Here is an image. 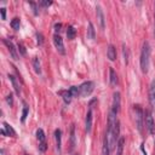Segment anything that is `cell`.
<instances>
[{"label": "cell", "instance_id": "obj_1", "mask_svg": "<svg viewBox=\"0 0 155 155\" xmlns=\"http://www.w3.org/2000/svg\"><path fill=\"white\" fill-rule=\"evenodd\" d=\"M139 63H140V70L142 73H148L149 70V63H150V45L148 41H144L143 42V46H142V51H140V59H139Z\"/></svg>", "mask_w": 155, "mask_h": 155}, {"label": "cell", "instance_id": "obj_7", "mask_svg": "<svg viewBox=\"0 0 155 155\" xmlns=\"http://www.w3.org/2000/svg\"><path fill=\"white\" fill-rule=\"evenodd\" d=\"M2 42L6 45V47H7L8 52H10V54H11V57H12L13 59H18V54H17V51H16V48H15L13 42H12L11 40H8V39H4Z\"/></svg>", "mask_w": 155, "mask_h": 155}, {"label": "cell", "instance_id": "obj_5", "mask_svg": "<svg viewBox=\"0 0 155 155\" xmlns=\"http://www.w3.org/2000/svg\"><path fill=\"white\" fill-rule=\"evenodd\" d=\"M120 105H121V97H120V92H115L113 94V104L110 108V111L117 114L120 111Z\"/></svg>", "mask_w": 155, "mask_h": 155}, {"label": "cell", "instance_id": "obj_32", "mask_svg": "<svg viewBox=\"0 0 155 155\" xmlns=\"http://www.w3.org/2000/svg\"><path fill=\"white\" fill-rule=\"evenodd\" d=\"M36 38H38V44L41 45V44H42V35L38 33V34H36Z\"/></svg>", "mask_w": 155, "mask_h": 155}, {"label": "cell", "instance_id": "obj_20", "mask_svg": "<svg viewBox=\"0 0 155 155\" xmlns=\"http://www.w3.org/2000/svg\"><path fill=\"white\" fill-rule=\"evenodd\" d=\"M75 36H76V30H75V28L74 27H68V29H67V38L69 39V40H73V39H75Z\"/></svg>", "mask_w": 155, "mask_h": 155}, {"label": "cell", "instance_id": "obj_11", "mask_svg": "<svg viewBox=\"0 0 155 155\" xmlns=\"http://www.w3.org/2000/svg\"><path fill=\"white\" fill-rule=\"evenodd\" d=\"M96 10H97L96 13H97V19H98V22H99V25H101L102 29H104V28H105V18H104V13H103L101 6H97Z\"/></svg>", "mask_w": 155, "mask_h": 155}, {"label": "cell", "instance_id": "obj_6", "mask_svg": "<svg viewBox=\"0 0 155 155\" xmlns=\"http://www.w3.org/2000/svg\"><path fill=\"white\" fill-rule=\"evenodd\" d=\"M53 44H54V47L57 48V51L61 53V54H65V50H64V44H63V39L58 35V34H54L53 35Z\"/></svg>", "mask_w": 155, "mask_h": 155}, {"label": "cell", "instance_id": "obj_26", "mask_svg": "<svg viewBox=\"0 0 155 155\" xmlns=\"http://www.w3.org/2000/svg\"><path fill=\"white\" fill-rule=\"evenodd\" d=\"M38 148H39V151H41V153H45V151H46V149H47V145H46V142H42V143H39V145H38Z\"/></svg>", "mask_w": 155, "mask_h": 155}, {"label": "cell", "instance_id": "obj_34", "mask_svg": "<svg viewBox=\"0 0 155 155\" xmlns=\"http://www.w3.org/2000/svg\"><path fill=\"white\" fill-rule=\"evenodd\" d=\"M61 27H62L61 23H56V24H54V29H56V31H59V30H61Z\"/></svg>", "mask_w": 155, "mask_h": 155}, {"label": "cell", "instance_id": "obj_36", "mask_svg": "<svg viewBox=\"0 0 155 155\" xmlns=\"http://www.w3.org/2000/svg\"><path fill=\"white\" fill-rule=\"evenodd\" d=\"M116 155H120V154H116Z\"/></svg>", "mask_w": 155, "mask_h": 155}, {"label": "cell", "instance_id": "obj_4", "mask_svg": "<svg viewBox=\"0 0 155 155\" xmlns=\"http://www.w3.org/2000/svg\"><path fill=\"white\" fill-rule=\"evenodd\" d=\"M144 122H145V127H147L148 132L150 134H155V122H154V119H153V115L150 111H145Z\"/></svg>", "mask_w": 155, "mask_h": 155}, {"label": "cell", "instance_id": "obj_8", "mask_svg": "<svg viewBox=\"0 0 155 155\" xmlns=\"http://www.w3.org/2000/svg\"><path fill=\"white\" fill-rule=\"evenodd\" d=\"M85 130L87 133L91 132L92 130V107H90L87 114H86V119H85Z\"/></svg>", "mask_w": 155, "mask_h": 155}, {"label": "cell", "instance_id": "obj_16", "mask_svg": "<svg viewBox=\"0 0 155 155\" xmlns=\"http://www.w3.org/2000/svg\"><path fill=\"white\" fill-rule=\"evenodd\" d=\"M87 39H90V40H94V39H96V31H94V27H93L92 22H88V28H87Z\"/></svg>", "mask_w": 155, "mask_h": 155}, {"label": "cell", "instance_id": "obj_35", "mask_svg": "<svg viewBox=\"0 0 155 155\" xmlns=\"http://www.w3.org/2000/svg\"><path fill=\"white\" fill-rule=\"evenodd\" d=\"M154 38H155V4H154Z\"/></svg>", "mask_w": 155, "mask_h": 155}, {"label": "cell", "instance_id": "obj_30", "mask_svg": "<svg viewBox=\"0 0 155 155\" xmlns=\"http://www.w3.org/2000/svg\"><path fill=\"white\" fill-rule=\"evenodd\" d=\"M18 50H19V52H21L22 54H25V48H24L23 44H18Z\"/></svg>", "mask_w": 155, "mask_h": 155}, {"label": "cell", "instance_id": "obj_13", "mask_svg": "<svg viewBox=\"0 0 155 155\" xmlns=\"http://www.w3.org/2000/svg\"><path fill=\"white\" fill-rule=\"evenodd\" d=\"M8 79H10V81L12 82V86H13V88H15V92H16L17 94H19V93H21V87H19V82H18L17 78L13 76V75H8Z\"/></svg>", "mask_w": 155, "mask_h": 155}, {"label": "cell", "instance_id": "obj_28", "mask_svg": "<svg viewBox=\"0 0 155 155\" xmlns=\"http://www.w3.org/2000/svg\"><path fill=\"white\" fill-rule=\"evenodd\" d=\"M122 51H124V57H125V64H127L128 63V58H127V48L125 47V45L122 47Z\"/></svg>", "mask_w": 155, "mask_h": 155}, {"label": "cell", "instance_id": "obj_21", "mask_svg": "<svg viewBox=\"0 0 155 155\" xmlns=\"http://www.w3.org/2000/svg\"><path fill=\"white\" fill-rule=\"evenodd\" d=\"M36 139H38L39 143L45 142V132H44L42 128H38L36 130Z\"/></svg>", "mask_w": 155, "mask_h": 155}, {"label": "cell", "instance_id": "obj_10", "mask_svg": "<svg viewBox=\"0 0 155 155\" xmlns=\"http://www.w3.org/2000/svg\"><path fill=\"white\" fill-rule=\"evenodd\" d=\"M149 102L153 108H155V80L151 81L149 87Z\"/></svg>", "mask_w": 155, "mask_h": 155}, {"label": "cell", "instance_id": "obj_27", "mask_svg": "<svg viewBox=\"0 0 155 155\" xmlns=\"http://www.w3.org/2000/svg\"><path fill=\"white\" fill-rule=\"evenodd\" d=\"M6 102H7V104H10V107H12V104H13V96H12V93H10L6 97Z\"/></svg>", "mask_w": 155, "mask_h": 155}, {"label": "cell", "instance_id": "obj_15", "mask_svg": "<svg viewBox=\"0 0 155 155\" xmlns=\"http://www.w3.org/2000/svg\"><path fill=\"white\" fill-rule=\"evenodd\" d=\"M75 144H76V142H75V126L71 125V127H70V148H69L70 151L74 150Z\"/></svg>", "mask_w": 155, "mask_h": 155}, {"label": "cell", "instance_id": "obj_18", "mask_svg": "<svg viewBox=\"0 0 155 155\" xmlns=\"http://www.w3.org/2000/svg\"><path fill=\"white\" fill-rule=\"evenodd\" d=\"M59 94H62V96H63V101H64V103H65V104H69V103H70V101H71L73 96H71V93H70V91H69V90H67V91H61V92H59Z\"/></svg>", "mask_w": 155, "mask_h": 155}, {"label": "cell", "instance_id": "obj_31", "mask_svg": "<svg viewBox=\"0 0 155 155\" xmlns=\"http://www.w3.org/2000/svg\"><path fill=\"white\" fill-rule=\"evenodd\" d=\"M29 5L33 7V10H34V15H38L39 12H38V8H36V5L34 4V2H29Z\"/></svg>", "mask_w": 155, "mask_h": 155}, {"label": "cell", "instance_id": "obj_25", "mask_svg": "<svg viewBox=\"0 0 155 155\" xmlns=\"http://www.w3.org/2000/svg\"><path fill=\"white\" fill-rule=\"evenodd\" d=\"M28 113H29V108L25 105L24 108H23V111H22V117H21V120H22V122H24L25 121V117H27V115H28Z\"/></svg>", "mask_w": 155, "mask_h": 155}, {"label": "cell", "instance_id": "obj_3", "mask_svg": "<svg viewBox=\"0 0 155 155\" xmlns=\"http://www.w3.org/2000/svg\"><path fill=\"white\" fill-rule=\"evenodd\" d=\"M79 88H80V96L81 97H87L93 92L94 82L93 81H85L79 86Z\"/></svg>", "mask_w": 155, "mask_h": 155}, {"label": "cell", "instance_id": "obj_33", "mask_svg": "<svg viewBox=\"0 0 155 155\" xmlns=\"http://www.w3.org/2000/svg\"><path fill=\"white\" fill-rule=\"evenodd\" d=\"M40 5L41 6H50V5H52V1H41Z\"/></svg>", "mask_w": 155, "mask_h": 155}, {"label": "cell", "instance_id": "obj_23", "mask_svg": "<svg viewBox=\"0 0 155 155\" xmlns=\"http://www.w3.org/2000/svg\"><path fill=\"white\" fill-rule=\"evenodd\" d=\"M19 25H21V21L18 17H15L12 21H11V27L15 29V30H18L19 29Z\"/></svg>", "mask_w": 155, "mask_h": 155}, {"label": "cell", "instance_id": "obj_17", "mask_svg": "<svg viewBox=\"0 0 155 155\" xmlns=\"http://www.w3.org/2000/svg\"><path fill=\"white\" fill-rule=\"evenodd\" d=\"M109 81H110V85H113V86H115L116 84H117V74H116V71L113 69V68H110L109 69Z\"/></svg>", "mask_w": 155, "mask_h": 155}, {"label": "cell", "instance_id": "obj_22", "mask_svg": "<svg viewBox=\"0 0 155 155\" xmlns=\"http://www.w3.org/2000/svg\"><path fill=\"white\" fill-rule=\"evenodd\" d=\"M33 67H34V70L36 74H40L41 73V65H40V62H39V58H34L33 59Z\"/></svg>", "mask_w": 155, "mask_h": 155}, {"label": "cell", "instance_id": "obj_2", "mask_svg": "<svg viewBox=\"0 0 155 155\" xmlns=\"http://www.w3.org/2000/svg\"><path fill=\"white\" fill-rule=\"evenodd\" d=\"M133 111H134V120H136V126L139 132L143 130V122H144V113L139 105H133Z\"/></svg>", "mask_w": 155, "mask_h": 155}, {"label": "cell", "instance_id": "obj_14", "mask_svg": "<svg viewBox=\"0 0 155 155\" xmlns=\"http://www.w3.org/2000/svg\"><path fill=\"white\" fill-rule=\"evenodd\" d=\"M54 139H56V147H57V150L61 151V145H62V132L61 130H56L54 131Z\"/></svg>", "mask_w": 155, "mask_h": 155}, {"label": "cell", "instance_id": "obj_29", "mask_svg": "<svg viewBox=\"0 0 155 155\" xmlns=\"http://www.w3.org/2000/svg\"><path fill=\"white\" fill-rule=\"evenodd\" d=\"M0 12H1V18L2 19H6V8L5 7H1L0 8Z\"/></svg>", "mask_w": 155, "mask_h": 155}, {"label": "cell", "instance_id": "obj_24", "mask_svg": "<svg viewBox=\"0 0 155 155\" xmlns=\"http://www.w3.org/2000/svg\"><path fill=\"white\" fill-rule=\"evenodd\" d=\"M69 91H70V93H71L73 97H78V96H80V88H79L78 86H71V87L69 88Z\"/></svg>", "mask_w": 155, "mask_h": 155}, {"label": "cell", "instance_id": "obj_37", "mask_svg": "<svg viewBox=\"0 0 155 155\" xmlns=\"http://www.w3.org/2000/svg\"><path fill=\"white\" fill-rule=\"evenodd\" d=\"M25 155H28V154H25Z\"/></svg>", "mask_w": 155, "mask_h": 155}, {"label": "cell", "instance_id": "obj_19", "mask_svg": "<svg viewBox=\"0 0 155 155\" xmlns=\"http://www.w3.org/2000/svg\"><path fill=\"white\" fill-rule=\"evenodd\" d=\"M110 147H109V143H108V139L104 137V140H103V147H102V155H109L110 154Z\"/></svg>", "mask_w": 155, "mask_h": 155}, {"label": "cell", "instance_id": "obj_9", "mask_svg": "<svg viewBox=\"0 0 155 155\" xmlns=\"http://www.w3.org/2000/svg\"><path fill=\"white\" fill-rule=\"evenodd\" d=\"M1 134L2 136H11V137H16V131L7 124L4 122L2 124V130H1Z\"/></svg>", "mask_w": 155, "mask_h": 155}, {"label": "cell", "instance_id": "obj_12", "mask_svg": "<svg viewBox=\"0 0 155 155\" xmlns=\"http://www.w3.org/2000/svg\"><path fill=\"white\" fill-rule=\"evenodd\" d=\"M107 56L110 61H115L116 59V48L114 45H109L107 48Z\"/></svg>", "mask_w": 155, "mask_h": 155}]
</instances>
